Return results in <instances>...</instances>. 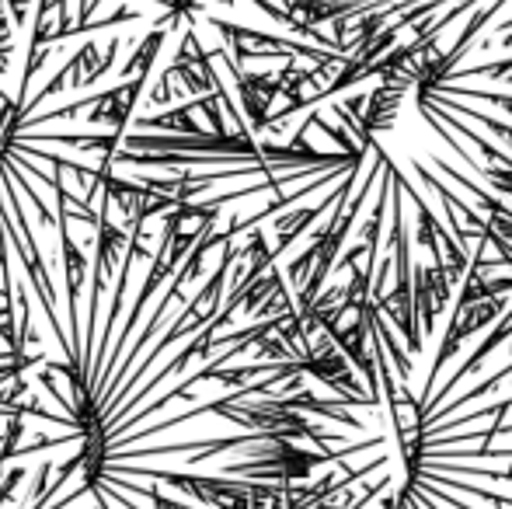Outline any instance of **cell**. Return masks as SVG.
Instances as JSON below:
<instances>
[{
	"mask_svg": "<svg viewBox=\"0 0 512 509\" xmlns=\"http://www.w3.org/2000/svg\"><path fill=\"white\" fill-rule=\"evenodd\" d=\"M18 21L0 46V318L14 297H49L67 241L95 238L112 164L143 84L122 74V35L98 46V32L143 28L133 7L95 18L102 0H11ZM140 35V32H133Z\"/></svg>",
	"mask_w": 512,
	"mask_h": 509,
	"instance_id": "cell-2",
	"label": "cell"
},
{
	"mask_svg": "<svg viewBox=\"0 0 512 509\" xmlns=\"http://www.w3.org/2000/svg\"><path fill=\"white\" fill-rule=\"evenodd\" d=\"M241 227L216 206L147 199L126 227L102 203L95 238L67 241L49 297L18 293L0 328V509H251L262 482L206 464L258 461L307 422L251 394L304 374L300 360L227 367L290 318H262L220 346L255 279L234 269ZM11 318V321H14Z\"/></svg>",
	"mask_w": 512,
	"mask_h": 509,
	"instance_id": "cell-1",
	"label": "cell"
},
{
	"mask_svg": "<svg viewBox=\"0 0 512 509\" xmlns=\"http://www.w3.org/2000/svg\"><path fill=\"white\" fill-rule=\"evenodd\" d=\"M0 419H7V408H0Z\"/></svg>",
	"mask_w": 512,
	"mask_h": 509,
	"instance_id": "cell-3",
	"label": "cell"
}]
</instances>
